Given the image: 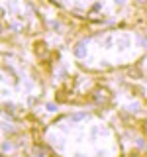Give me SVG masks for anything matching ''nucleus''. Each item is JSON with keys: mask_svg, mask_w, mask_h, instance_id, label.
Segmentation results:
<instances>
[{"mask_svg": "<svg viewBox=\"0 0 147 157\" xmlns=\"http://www.w3.org/2000/svg\"><path fill=\"white\" fill-rule=\"evenodd\" d=\"M92 98L98 102V104H106L108 100H110V90L104 86H98L94 92H92Z\"/></svg>", "mask_w": 147, "mask_h": 157, "instance_id": "f257e3e1", "label": "nucleus"}, {"mask_svg": "<svg viewBox=\"0 0 147 157\" xmlns=\"http://www.w3.org/2000/svg\"><path fill=\"white\" fill-rule=\"evenodd\" d=\"M75 55L77 57H86V41H78L75 45Z\"/></svg>", "mask_w": 147, "mask_h": 157, "instance_id": "f03ea898", "label": "nucleus"}, {"mask_svg": "<svg viewBox=\"0 0 147 157\" xmlns=\"http://www.w3.org/2000/svg\"><path fill=\"white\" fill-rule=\"evenodd\" d=\"M88 20H90V22H100L102 20V16H100V12H98V8H94V10H90V12H88V16H86Z\"/></svg>", "mask_w": 147, "mask_h": 157, "instance_id": "7ed1b4c3", "label": "nucleus"}, {"mask_svg": "<svg viewBox=\"0 0 147 157\" xmlns=\"http://www.w3.org/2000/svg\"><path fill=\"white\" fill-rule=\"evenodd\" d=\"M130 45V37H120L118 39V49H126Z\"/></svg>", "mask_w": 147, "mask_h": 157, "instance_id": "20e7f679", "label": "nucleus"}, {"mask_svg": "<svg viewBox=\"0 0 147 157\" xmlns=\"http://www.w3.org/2000/svg\"><path fill=\"white\" fill-rule=\"evenodd\" d=\"M36 53H37V55H41V57H45L47 55L45 45H43V43H37V45H36Z\"/></svg>", "mask_w": 147, "mask_h": 157, "instance_id": "39448f33", "label": "nucleus"}, {"mask_svg": "<svg viewBox=\"0 0 147 157\" xmlns=\"http://www.w3.org/2000/svg\"><path fill=\"white\" fill-rule=\"evenodd\" d=\"M112 43H114V37L112 36H106L104 39H102V45L104 47H112Z\"/></svg>", "mask_w": 147, "mask_h": 157, "instance_id": "423d86ee", "label": "nucleus"}, {"mask_svg": "<svg viewBox=\"0 0 147 157\" xmlns=\"http://www.w3.org/2000/svg\"><path fill=\"white\" fill-rule=\"evenodd\" d=\"M85 118H86V114H75L71 120H73V122H81V120H85Z\"/></svg>", "mask_w": 147, "mask_h": 157, "instance_id": "0eeeda50", "label": "nucleus"}, {"mask_svg": "<svg viewBox=\"0 0 147 157\" xmlns=\"http://www.w3.org/2000/svg\"><path fill=\"white\" fill-rule=\"evenodd\" d=\"M114 2H116V4H120V6H122V4H124L126 0H114Z\"/></svg>", "mask_w": 147, "mask_h": 157, "instance_id": "6e6552de", "label": "nucleus"}, {"mask_svg": "<svg viewBox=\"0 0 147 157\" xmlns=\"http://www.w3.org/2000/svg\"><path fill=\"white\" fill-rule=\"evenodd\" d=\"M137 2H139V4H145V2H147V0H137Z\"/></svg>", "mask_w": 147, "mask_h": 157, "instance_id": "1a4fd4ad", "label": "nucleus"}, {"mask_svg": "<svg viewBox=\"0 0 147 157\" xmlns=\"http://www.w3.org/2000/svg\"><path fill=\"white\" fill-rule=\"evenodd\" d=\"M36 157H43V155H36Z\"/></svg>", "mask_w": 147, "mask_h": 157, "instance_id": "9d476101", "label": "nucleus"}]
</instances>
